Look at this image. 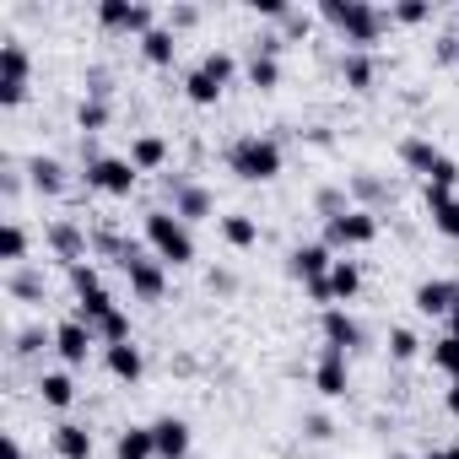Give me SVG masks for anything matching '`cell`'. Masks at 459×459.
Masks as SVG:
<instances>
[{
  "label": "cell",
  "instance_id": "cell-1",
  "mask_svg": "<svg viewBox=\"0 0 459 459\" xmlns=\"http://www.w3.org/2000/svg\"><path fill=\"white\" fill-rule=\"evenodd\" d=\"M319 22L346 44V49H373L378 55V39L394 28L389 22V6H373V0H319Z\"/></svg>",
  "mask_w": 459,
  "mask_h": 459
},
{
  "label": "cell",
  "instance_id": "cell-2",
  "mask_svg": "<svg viewBox=\"0 0 459 459\" xmlns=\"http://www.w3.org/2000/svg\"><path fill=\"white\" fill-rule=\"evenodd\" d=\"M221 168L233 173L238 184H271V178H281L287 152H281V141L271 130H238L233 141L221 146Z\"/></svg>",
  "mask_w": 459,
  "mask_h": 459
},
{
  "label": "cell",
  "instance_id": "cell-3",
  "mask_svg": "<svg viewBox=\"0 0 459 459\" xmlns=\"http://www.w3.org/2000/svg\"><path fill=\"white\" fill-rule=\"evenodd\" d=\"M141 238H146V249H152L168 271L195 265V227H189L184 216H173L168 205H146V216H141Z\"/></svg>",
  "mask_w": 459,
  "mask_h": 459
},
{
  "label": "cell",
  "instance_id": "cell-4",
  "mask_svg": "<svg viewBox=\"0 0 459 459\" xmlns=\"http://www.w3.org/2000/svg\"><path fill=\"white\" fill-rule=\"evenodd\" d=\"M325 233H319V244L330 249V255H351V249H373L378 244V233H384V216L378 211H362V205H351L346 216H330V221H319Z\"/></svg>",
  "mask_w": 459,
  "mask_h": 459
},
{
  "label": "cell",
  "instance_id": "cell-5",
  "mask_svg": "<svg viewBox=\"0 0 459 459\" xmlns=\"http://www.w3.org/2000/svg\"><path fill=\"white\" fill-rule=\"evenodd\" d=\"M157 189H162L168 211H173V216H184L189 227H195V221H216V195H211L205 184H195L189 173H162V178H157Z\"/></svg>",
  "mask_w": 459,
  "mask_h": 459
},
{
  "label": "cell",
  "instance_id": "cell-6",
  "mask_svg": "<svg viewBox=\"0 0 459 459\" xmlns=\"http://www.w3.org/2000/svg\"><path fill=\"white\" fill-rule=\"evenodd\" d=\"M92 17H98V28H103V33H125V39H135V44L162 22L152 0H98Z\"/></svg>",
  "mask_w": 459,
  "mask_h": 459
},
{
  "label": "cell",
  "instance_id": "cell-7",
  "mask_svg": "<svg viewBox=\"0 0 459 459\" xmlns=\"http://www.w3.org/2000/svg\"><path fill=\"white\" fill-rule=\"evenodd\" d=\"M44 249L71 271V265L92 260V227H87L82 216H49V221H44Z\"/></svg>",
  "mask_w": 459,
  "mask_h": 459
},
{
  "label": "cell",
  "instance_id": "cell-8",
  "mask_svg": "<svg viewBox=\"0 0 459 459\" xmlns=\"http://www.w3.org/2000/svg\"><path fill=\"white\" fill-rule=\"evenodd\" d=\"M82 184H87V189H98V195H108V200H130V195H135V184H141V173H135V162H130V157L103 152V157L82 162Z\"/></svg>",
  "mask_w": 459,
  "mask_h": 459
},
{
  "label": "cell",
  "instance_id": "cell-9",
  "mask_svg": "<svg viewBox=\"0 0 459 459\" xmlns=\"http://www.w3.org/2000/svg\"><path fill=\"white\" fill-rule=\"evenodd\" d=\"M119 271H125V281H130V298H135V303H162V298H168V265H162L152 249H141V244H135V249L125 255V265H119Z\"/></svg>",
  "mask_w": 459,
  "mask_h": 459
},
{
  "label": "cell",
  "instance_id": "cell-10",
  "mask_svg": "<svg viewBox=\"0 0 459 459\" xmlns=\"http://www.w3.org/2000/svg\"><path fill=\"white\" fill-rule=\"evenodd\" d=\"M319 308H346V303H357V292H362V265L351 260V255H341L335 265H330V276L325 281H314V287H303Z\"/></svg>",
  "mask_w": 459,
  "mask_h": 459
},
{
  "label": "cell",
  "instance_id": "cell-11",
  "mask_svg": "<svg viewBox=\"0 0 459 459\" xmlns=\"http://www.w3.org/2000/svg\"><path fill=\"white\" fill-rule=\"evenodd\" d=\"M92 351H98V330L92 325H82L76 314H65L60 325H55V357H60V368H87L92 362Z\"/></svg>",
  "mask_w": 459,
  "mask_h": 459
},
{
  "label": "cell",
  "instance_id": "cell-12",
  "mask_svg": "<svg viewBox=\"0 0 459 459\" xmlns=\"http://www.w3.org/2000/svg\"><path fill=\"white\" fill-rule=\"evenodd\" d=\"M319 341L351 357V351H362V346H368V330L357 325V314H351V308H319Z\"/></svg>",
  "mask_w": 459,
  "mask_h": 459
},
{
  "label": "cell",
  "instance_id": "cell-13",
  "mask_svg": "<svg viewBox=\"0 0 459 459\" xmlns=\"http://www.w3.org/2000/svg\"><path fill=\"white\" fill-rule=\"evenodd\" d=\"M341 87L346 92H357V98H368L373 87H378V76H384V60L373 55V49H341Z\"/></svg>",
  "mask_w": 459,
  "mask_h": 459
},
{
  "label": "cell",
  "instance_id": "cell-14",
  "mask_svg": "<svg viewBox=\"0 0 459 459\" xmlns=\"http://www.w3.org/2000/svg\"><path fill=\"white\" fill-rule=\"evenodd\" d=\"M394 157H400V168H405V173H416V178L427 184V178L437 173V162H443L448 152H443V146H437L432 135H421V130H411V135H400V146H394Z\"/></svg>",
  "mask_w": 459,
  "mask_h": 459
},
{
  "label": "cell",
  "instance_id": "cell-15",
  "mask_svg": "<svg viewBox=\"0 0 459 459\" xmlns=\"http://www.w3.org/2000/svg\"><path fill=\"white\" fill-rule=\"evenodd\" d=\"M22 173H28L33 195H44V200L65 195V184H71V168H65L55 152H28V157H22Z\"/></svg>",
  "mask_w": 459,
  "mask_h": 459
},
{
  "label": "cell",
  "instance_id": "cell-16",
  "mask_svg": "<svg viewBox=\"0 0 459 459\" xmlns=\"http://www.w3.org/2000/svg\"><path fill=\"white\" fill-rule=\"evenodd\" d=\"M341 255H330L319 238H308V244H292L287 249V276L292 281H303V287H314V281H325L330 276V265H335Z\"/></svg>",
  "mask_w": 459,
  "mask_h": 459
},
{
  "label": "cell",
  "instance_id": "cell-17",
  "mask_svg": "<svg viewBox=\"0 0 459 459\" xmlns=\"http://www.w3.org/2000/svg\"><path fill=\"white\" fill-rule=\"evenodd\" d=\"M6 351H12V362H44V351H55V325L28 319V325L6 330Z\"/></svg>",
  "mask_w": 459,
  "mask_h": 459
},
{
  "label": "cell",
  "instance_id": "cell-18",
  "mask_svg": "<svg viewBox=\"0 0 459 459\" xmlns=\"http://www.w3.org/2000/svg\"><path fill=\"white\" fill-rule=\"evenodd\" d=\"M314 389L325 400H341L351 389V357L335 351V346H319V357H314Z\"/></svg>",
  "mask_w": 459,
  "mask_h": 459
},
{
  "label": "cell",
  "instance_id": "cell-19",
  "mask_svg": "<svg viewBox=\"0 0 459 459\" xmlns=\"http://www.w3.org/2000/svg\"><path fill=\"white\" fill-rule=\"evenodd\" d=\"M454 303H459V276H427V281H416V292H411V308L427 314V319H448Z\"/></svg>",
  "mask_w": 459,
  "mask_h": 459
},
{
  "label": "cell",
  "instance_id": "cell-20",
  "mask_svg": "<svg viewBox=\"0 0 459 459\" xmlns=\"http://www.w3.org/2000/svg\"><path fill=\"white\" fill-rule=\"evenodd\" d=\"M0 287H6V298L12 303H22V308H44L49 303V276H44V265H17V271H6V281H0Z\"/></svg>",
  "mask_w": 459,
  "mask_h": 459
},
{
  "label": "cell",
  "instance_id": "cell-21",
  "mask_svg": "<svg viewBox=\"0 0 459 459\" xmlns=\"http://www.w3.org/2000/svg\"><path fill=\"white\" fill-rule=\"evenodd\" d=\"M130 162H135V173H168V157H173V146H168V135L162 130H141V135H130V152H125Z\"/></svg>",
  "mask_w": 459,
  "mask_h": 459
},
{
  "label": "cell",
  "instance_id": "cell-22",
  "mask_svg": "<svg viewBox=\"0 0 459 459\" xmlns=\"http://www.w3.org/2000/svg\"><path fill=\"white\" fill-rule=\"evenodd\" d=\"M346 189H351V205H362V211H378V216H384V211L394 205V184L378 178L373 168H357V173L346 178Z\"/></svg>",
  "mask_w": 459,
  "mask_h": 459
},
{
  "label": "cell",
  "instance_id": "cell-23",
  "mask_svg": "<svg viewBox=\"0 0 459 459\" xmlns=\"http://www.w3.org/2000/svg\"><path fill=\"white\" fill-rule=\"evenodd\" d=\"M103 368H108V378H114V384H125V389H135V384L146 378V351H141L135 341H119V346H103Z\"/></svg>",
  "mask_w": 459,
  "mask_h": 459
},
{
  "label": "cell",
  "instance_id": "cell-24",
  "mask_svg": "<svg viewBox=\"0 0 459 459\" xmlns=\"http://www.w3.org/2000/svg\"><path fill=\"white\" fill-rule=\"evenodd\" d=\"M49 448H55V459H92L98 437H92L87 421H55L49 427Z\"/></svg>",
  "mask_w": 459,
  "mask_h": 459
},
{
  "label": "cell",
  "instance_id": "cell-25",
  "mask_svg": "<svg viewBox=\"0 0 459 459\" xmlns=\"http://www.w3.org/2000/svg\"><path fill=\"white\" fill-rule=\"evenodd\" d=\"M421 200H427V221H432V233H437V238H448V244H459V195L421 184Z\"/></svg>",
  "mask_w": 459,
  "mask_h": 459
},
{
  "label": "cell",
  "instance_id": "cell-26",
  "mask_svg": "<svg viewBox=\"0 0 459 459\" xmlns=\"http://www.w3.org/2000/svg\"><path fill=\"white\" fill-rule=\"evenodd\" d=\"M33 389H39V400H44V411H71L76 405V378H71V368H39V378H33Z\"/></svg>",
  "mask_w": 459,
  "mask_h": 459
},
{
  "label": "cell",
  "instance_id": "cell-27",
  "mask_svg": "<svg viewBox=\"0 0 459 459\" xmlns=\"http://www.w3.org/2000/svg\"><path fill=\"white\" fill-rule=\"evenodd\" d=\"M152 443H157V459H189L195 432H189L184 416H157L152 421Z\"/></svg>",
  "mask_w": 459,
  "mask_h": 459
},
{
  "label": "cell",
  "instance_id": "cell-28",
  "mask_svg": "<svg viewBox=\"0 0 459 459\" xmlns=\"http://www.w3.org/2000/svg\"><path fill=\"white\" fill-rule=\"evenodd\" d=\"M216 238L227 244V249H255L260 244V216H249V211H221L216 216Z\"/></svg>",
  "mask_w": 459,
  "mask_h": 459
},
{
  "label": "cell",
  "instance_id": "cell-29",
  "mask_svg": "<svg viewBox=\"0 0 459 459\" xmlns=\"http://www.w3.org/2000/svg\"><path fill=\"white\" fill-rule=\"evenodd\" d=\"M0 82L33 87V49L22 39H0Z\"/></svg>",
  "mask_w": 459,
  "mask_h": 459
},
{
  "label": "cell",
  "instance_id": "cell-30",
  "mask_svg": "<svg viewBox=\"0 0 459 459\" xmlns=\"http://www.w3.org/2000/svg\"><path fill=\"white\" fill-rule=\"evenodd\" d=\"M135 49H141V60H146L152 71H173V60H178V33H173L168 22H157Z\"/></svg>",
  "mask_w": 459,
  "mask_h": 459
},
{
  "label": "cell",
  "instance_id": "cell-31",
  "mask_svg": "<svg viewBox=\"0 0 459 459\" xmlns=\"http://www.w3.org/2000/svg\"><path fill=\"white\" fill-rule=\"evenodd\" d=\"M28 249H33L28 221H22V216H6V221H0V260H6V271L28 265Z\"/></svg>",
  "mask_w": 459,
  "mask_h": 459
},
{
  "label": "cell",
  "instance_id": "cell-32",
  "mask_svg": "<svg viewBox=\"0 0 459 459\" xmlns=\"http://www.w3.org/2000/svg\"><path fill=\"white\" fill-rule=\"evenodd\" d=\"M244 82H249L255 92H276V87H281V55H265V49L249 44V55H244Z\"/></svg>",
  "mask_w": 459,
  "mask_h": 459
},
{
  "label": "cell",
  "instance_id": "cell-33",
  "mask_svg": "<svg viewBox=\"0 0 459 459\" xmlns=\"http://www.w3.org/2000/svg\"><path fill=\"white\" fill-rule=\"evenodd\" d=\"M221 92H227V87H221V82H216V76H211L200 60L184 71V98H189L195 108H216V103H221Z\"/></svg>",
  "mask_w": 459,
  "mask_h": 459
},
{
  "label": "cell",
  "instance_id": "cell-34",
  "mask_svg": "<svg viewBox=\"0 0 459 459\" xmlns=\"http://www.w3.org/2000/svg\"><path fill=\"white\" fill-rule=\"evenodd\" d=\"M108 125H114V103H103V98H76V135H82V141H98Z\"/></svg>",
  "mask_w": 459,
  "mask_h": 459
},
{
  "label": "cell",
  "instance_id": "cell-35",
  "mask_svg": "<svg viewBox=\"0 0 459 459\" xmlns=\"http://www.w3.org/2000/svg\"><path fill=\"white\" fill-rule=\"evenodd\" d=\"M114 459H157V443H152V421L146 427H119L114 432Z\"/></svg>",
  "mask_w": 459,
  "mask_h": 459
},
{
  "label": "cell",
  "instance_id": "cell-36",
  "mask_svg": "<svg viewBox=\"0 0 459 459\" xmlns=\"http://www.w3.org/2000/svg\"><path fill=\"white\" fill-rule=\"evenodd\" d=\"M384 346H389V362L394 368H405V362H416V357H427V341L411 330V325H389V335H384Z\"/></svg>",
  "mask_w": 459,
  "mask_h": 459
},
{
  "label": "cell",
  "instance_id": "cell-37",
  "mask_svg": "<svg viewBox=\"0 0 459 459\" xmlns=\"http://www.w3.org/2000/svg\"><path fill=\"white\" fill-rule=\"evenodd\" d=\"M130 249H135V238H125L119 227H108V221H103V227H92V255H98V260L125 265V255H130Z\"/></svg>",
  "mask_w": 459,
  "mask_h": 459
},
{
  "label": "cell",
  "instance_id": "cell-38",
  "mask_svg": "<svg viewBox=\"0 0 459 459\" xmlns=\"http://www.w3.org/2000/svg\"><path fill=\"white\" fill-rule=\"evenodd\" d=\"M92 330H98V346H119V341H135V325H130V308H125V303H119V308H108V314H103Z\"/></svg>",
  "mask_w": 459,
  "mask_h": 459
},
{
  "label": "cell",
  "instance_id": "cell-39",
  "mask_svg": "<svg viewBox=\"0 0 459 459\" xmlns=\"http://www.w3.org/2000/svg\"><path fill=\"white\" fill-rule=\"evenodd\" d=\"M346 211H351V189H346V184H319V189H314V216H319V221L346 216Z\"/></svg>",
  "mask_w": 459,
  "mask_h": 459
},
{
  "label": "cell",
  "instance_id": "cell-40",
  "mask_svg": "<svg viewBox=\"0 0 459 459\" xmlns=\"http://www.w3.org/2000/svg\"><path fill=\"white\" fill-rule=\"evenodd\" d=\"M314 28H319V12L292 6V12H287V22H281L276 33H281V44H308V39H314Z\"/></svg>",
  "mask_w": 459,
  "mask_h": 459
},
{
  "label": "cell",
  "instance_id": "cell-41",
  "mask_svg": "<svg viewBox=\"0 0 459 459\" xmlns=\"http://www.w3.org/2000/svg\"><path fill=\"white\" fill-rule=\"evenodd\" d=\"M427 362H432L443 378H459V341H454V335H437V341H427Z\"/></svg>",
  "mask_w": 459,
  "mask_h": 459
},
{
  "label": "cell",
  "instance_id": "cell-42",
  "mask_svg": "<svg viewBox=\"0 0 459 459\" xmlns=\"http://www.w3.org/2000/svg\"><path fill=\"white\" fill-rule=\"evenodd\" d=\"M389 22H394V28H421V22H432V0H394V6H389Z\"/></svg>",
  "mask_w": 459,
  "mask_h": 459
},
{
  "label": "cell",
  "instance_id": "cell-43",
  "mask_svg": "<svg viewBox=\"0 0 459 459\" xmlns=\"http://www.w3.org/2000/svg\"><path fill=\"white\" fill-rule=\"evenodd\" d=\"M298 432H303L308 443H335V432H341V427H335V416H330V411H303Z\"/></svg>",
  "mask_w": 459,
  "mask_h": 459
},
{
  "label": "cell",
  "instance_id": "cell-44",
  "mask_svg": "<svg viewBox=\"0 0 459 459\" xmlns=\"http://www.w3.org/2000/svg\"><path fill=\"white\" fill-rule=\"evenodd\" d=\"M82 98L114 103V71H108V65H87V71H82Z\"/></svg>",
  "mask_w": 459,
  "mask_h": 459
},
{
  "label": "cell",
  "instance_id": "cell-45",
  "mask_svg": "<svg viewBox=\"0 0 459 459\" xmlns=\"http://www.w3.org/2000/svg\"><path fill=\"white\" fill-rule=\"evenodd\" d=\"M65 281H71V292H76V298H87V292H103V271H98L92 260L71 265V271H65Z\"/></svg>",
  "mask_w": 459,
  "mask_h": 459
},
{
  "label": "cell",
  "instance_id": "cell-46",
  "mask_svg": "<svg viewBox=\"0 0 459 459\" xmlns=\"http://www.w3.org/2000/svg\"><path fill=\"white\" fill-rule=\"evenodd\" d=\"M108 308H119L108 287H103V292H87V298H76V319H82V325H98V319H103Z\"/></svg>",
  "mask_w": 459,
  "mask_h": 459
},
{
  "label": "cell",
  "instance_id": "cell-47",
  "mask_svg": "<svg viewBox=\"0 0 459 459\" xmlns=\"http://www.w3.org/2000/svg\"><path fill=\"white\" fill-rule=\"evenodd\" d=\"M200 17H205V12H200V6H189V0H178V6H168V12H162V22H168L173 33H189V28H200Z\"/></svg>",
  "mask_w": 459,
  "mask_h": 459
},
{
  "label": "cell",
  "instance_id": "cell-48",
  "mask_svg": "<svg viewBox=\"0 0 459 459\" xmlns=\"http://www.w3.org/2000/svg\"><path fill=\"white\" fill-rule=\"evenodd\" d=\"M22 189H28L22 162H6V168H0V195H6V205H17V200H22Z\"/></svg>",
  "mask_w": 459,
  "mask_h": 459
},
{
  "label": "cell",
  "instance_id": "cell-49",
  "mask_svg": "<svg viewBox=\"0 0 459 459\" xmlns=\"http://www.w3.org/2000/svg\"><path fill=\"white\" fill-rule=\"evenodd\" d=\"M432 60H437V65H459V33H448V28H443V33H437V44H432Z\"/></svg>",
  "mask_w": 459,
  "mask_h": 459
},
{
  "label": "cell",
  "instance_id": "cell-50",
  "mask_svg": "<svg viewBox=\"0 0 459 459\" xmlns=\"http://www.w3.org/2000/svg\"><path fill=\"white\" fill-rule=\"evenodd\" d=\"M287 12H292V0H255V17H265V22H287Z\"/></svg>",
  "mask_w": 459,
  "mask_h": 459
},
{
  "label": "cell",
  "instance_id": "cell-51",
  "mask_svg": "<svg viewBox=\"0 0 459 459\" xmlns=\"http://www.w3.org/2000/svg\"><path fill=\"white\" fill-rule=\"evenodd\" d=\"M427 184H432V189H448V195H454V184H459V162H454V157H443V162H437V173H432Z\"/></svg>",
  "mask_w": 459,
  "mask_h": 459
},
{
  "label": "cell",
  "instance_id": "cell-52",
  "mask_svg": "<svg viewBox=\"0 0 459 459\" xmlns=\"http://www.w3.org/2000/svg\"><path fill=\"white\" fill-rule=\"evenodd\" d=\"M205 287H211V292H221V298H233V292H238V276L216 265V271H205Z\"/></svg>",
  "mask_w": 459,
  "mask_h": 459
},
{
  "label": "cell",
  "instance_id": "cell-53",
  "mask_svg": "<svg viewBox=\"0 0 459 459\" xmlns=\"http://www.w3.org/2000/svg\"><path fill=\"white\" fill-rule=\"evenodd\" d=\"M0 459H28V448H22L17 432H0Z\"/></svg>",
  "mask_w": 459,
  "mask_h": 459
},
{
  "label": "cell",
  "instance_id": "cell-54",
  "mask_svg": "<svg viewBox=\"0 0 459 459\" xmlns=\"http://www.w3.org/2000/svg\"><path fill=\"white\" fill-rule=\"evenodd\" d=\"M443 411L459 421V378H448V389H443Z\"/></svg>",
  "mask_w": 459,
  "mask_h": 459
},
{
  "label": "cell",
  "instance_id": "cell-55",
  "mask_svg": "<svg viewBox=\"0 0 459 459\" xmlns=\"http://www.w3.org/2000/svg\"><path fill=\"white\" fill-rule=\"evenodd\" d=\"M303 141H314V146H330V141H335V135H330V130H325V125H308V130H303Z\"/></svg>",
  "mask_w": 459,
  "mask_h": 459
},
{
  "label": "cell",
  "instance_id": "cell-56",
  "mask_svg": "<svg viewBox=\"0 0 459 459\" xmlns=\"http://www.w3.org/2000/svg\"><path fill=\"white\" fill-rule=\"evenodd\" d=\"M421 459H459V443H443V448H427Z\"/></svg>",
  "mask_w": 459,
  "mask_h": 459
},
{
  "label": "cell",
  "instance_id": "cell-57",
  "mask_svg": "<svg viewBox=\"0 0 459 459\" xmlns=\"http://www.w3.org/2000/svg\"><path fill=\"white\" fill-rule=\"evenodd\" d=\"M448 335H454V341H459V303H454V308H448Z\"/></svg>",
  "mask_w": 459,
  "mask_h": 459
},
{
  "label": "cell",
  "instance_id": "cell-58",
  "mask_svg": "<svg viewBox=\"0 0 459 459\" xmlns=\"http://www.w3.org/2000/svg\"><path fill=\"white\" fill-rule=\"evenodd\" d=\"M448 33H459V6H454V12H448Z\"/></svg>",
  "mask_w": 459,
  "mask_h": 459
},
{
  "label": "cell",
  "instance_id": "cell-59",
  "mask_svg": "<svg viewBox=\"0 0 459 459\" xmlns=\"http://www.w3.org/2000/svg\"><path fill=\"white\" fill-rule=\"evenodd\" d=\"M389 459H416V454H400V448H394V454H389Z\"/></svg>",
  "mask_w": 459,
  "mask_h": 459
}]
</instances>
